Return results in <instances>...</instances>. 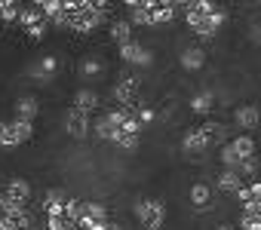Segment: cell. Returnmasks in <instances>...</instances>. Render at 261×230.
Returning a JSON list of instances; mask_svg holds the SVG:
<instances>
[{"mask_svg": "<svg viewBox=\"0 0 261 230\" xmlns=\"http://www.w3.org/2000/svg\"><path fill=\"white\" fill-rule=\"evenodd\" d=\"M129 16H133V22L129 25H166L175 19V4H169V0H129Z\"/></svg>", "mask_w": 261, "mask_h": 230, "instance_id": "6da1fadb", "label": "cell"}, {"mask_svg": "<svg viewBox=\"0 0 261 230\" xmlns=\"http://www.w3.org/2000/svg\"><path fill=\"white\" fill-rule=\"evenodd\" d=\"M133 212L142 221V227H148V230H160L163 221H166V206L160 199H139L133 206Z\"/></svg>", "mask_w": 261, "mask_h": 230, "instance_id": "7a4b0ae2", "label": "cell"}, {"mask_svg": "<svg viewBox=\"0 0 261 230\" xmlns=\"http://www.w3.org/2000/svg\"><path fill=\"white\" fill-rule=\"evenodd\" d=\"M19 22H22V28H25V34L31 37V40H43V34H46V19L40 16V10H37V4L34 7H22L19 10Z\"/></svg>", "mask_w": 261, "mask_h": 230, "instance_id": "3957f363", "label": "cell"}, {"mask_svg": "<svg viewBox=\"0 0 261 230\" xmlns=\"http://www.w3.org/2000/svg\"><path fill=\"white\" fill-rule=\"evenodd\" d=\"M120 59H123L126 65H136V68H151V65H154V52H151L148 46H142L139 40L123 43V46H120Z\"/></svg>", "mask_w": 261, "mask_h": 230, "instance_id": "277c9868", "label": "cell"}, {"mask_svg": "<svg viewBox=\"0 0 261 230\" xmlns=\"http://www.w3.org/2000/svg\"><path fill=\"white\" fill-rule=\"evenodd\" d=\"M233 196L243 203V215H261V181H246Z\"/></svg>", "mask_w": 261, "mask_h": 230, "instance_id": "5b68a950", "label": "cell"}, {"mask_svg": "<svg viewBox=\"0 0 261 230\" xmlns=\"http://www.w3.org/2000/svg\"><path fill=\"white\" fill-rule=\"evenodd\" d=\"M114 101L117 107H133L139 101V77H123L114 86Z\"/></svg>", "mask_w": 261, "mask_h": 230, "instance_id": "8992f818", "label": "cell"}, {"mask_svg": "<svg viewBox=\"0 0 261 230\" xmlns=\"http://www.w3.org/2000/svg\"><path fill=\"white\" fill-rule=\"evenodd\" d=\"M65 129H68V135L71 138H86L89 132H92V123H89V113H80V110H68L65 113Z\"/></svg>", "mask_w": 261, "mask_h": 230, "instance_id": "52a82bcc", "label": "cell"}, {"mask_svg": "<svg viewBox=\"0 0 261 230\" xmlns=\"http://www.w3.org/2000/svg\"><path fill=\"white\" fill-rule=\"evenodd\" d=\"M4 196H7L13 206L25 209V203L31 199V184H28L25 178H10V181H7V190H4Z\"/></svg>", "mask_w": 261, "mask_h": 230, "instance_id": "ba28073f", "label": "cell"}, {"mask_svg": "<svg viewBox=\"0 0 261 230\" xmlns=\"http://www.w3.org/2000/svg\"><path fill=\"white\" fill-rule=\"evenodd\" d=\"M227 148L233 151V157L243 163V160H252V157H258L255 151H258V145H255V138L249 135V132H243V135H237V138H230L227 141Z\"/></svg>", "mask_w": 261, "mask_h": 230, "instance_id": "9c48e42d", "label": "cell"}, {"mask_svg": "<svg viewBox=\"0 0 261 230\" xmlns=\"http://www.w3.org/2000/svg\"><path fill=\"white\" fill-rule=\"evenodd\" d=\"M56 71H59V59H56V55H43L37 65L28 68V74H31L37 83H49V80L56 77Z\"/></svg>", "mask_w": 261, "mask_h": 230, "instance_id": "30bf717a", "label": "cell"}, {"mask_svg": "<svg viewBox=\"0 0 261 230\" xmlns=\"http://www.w3.org/2000/svg\"><path fill=\"white\" fill-rule=\"evenodd\" d=\"M65 203H68V193L65 190H59V187L46 190V199H43L46 218H65Z\"/></svg>", "mask_w": 261, "mask_h": 230, "instance_id": "8fae6325", "label": "cell"}, {"mask_svg": "<svg viewBox=\"0 0 261 230\" xmlns=\"http://www.w3.org/2000/svg\"><path fill=\"white\" fill-rule=\"evenodd\" d=\"M0 224H31V218L25 215V209L13 206L4 193H0Z\"/></svg>", "mask_w": 261, "mask_h": 230, "instance_id": "7c38bea8", "label": "cell"}, {"mask_svg": "<svg viewBox=\"0 0 261 230\" xmlns=\"http://www.w3.org/2000/svg\"><path fill=\"white\" fill-rule=\"evenodd\" d=\"M200 135L206 138L209 148H224L227 145V126L224 123H203L200 126Z\"/></svg>", "mask_w": 261, "mask_h": 230, "instance_id": "4fadbf2b", "label": "cell"}, {"mask_svg": "<svg viewBox=\"0 0 261 230\" xmlns=\"http://www.w3.org/2000/svg\"><path fill=\"white\" fill-rule=\"evenodd\" d=\"M98 92L95 89H89V86H83V89H77L74 92V110H80V113H89V110H95L98 107Z\"/></svg>", "mask_w": 261, "mask_h": 230, "instance_id": "5bb4252c", "label": "cell"}, {"mask_svg": "<svg viewBox=\"0 0 261 230\" xmlns=\"http://www.w3.org/2000/svg\"><path fill=\"white\" fill-rule=\"evenodd\" d=\"M233 123L240 129H258V107L255 104H240L233 110Z\"/></svg>", "mask_w": 261, "mask_h": 230, "instance_id": "9a60e30c", "label": "cell"}, {"mask_svg": "<svg viewBox=\"0 0 261 230\" xmlns=\"http://www.w3.org/2000/svg\"><path fill=\"white\" fill-rule=\"evenodd\" d=\"M178 65H181L185 71H200V68L206 65V52H203V46H188V49L178 55Z\"/></svg>", "mask_w": 261, "mask_h": 230, "instance_id": "2e32d148", "label": "cell"}, {"mask_svg": "<svg viewBox=\"0 0 261 230\" xmlns=\"http://www.w3.org/2000/svg\"><path fill=\"white\" fill-rule=\"evenodd\" d=\"M212 107H215V92H212V89H203V92H197V95L191 98V110L200 113V117L212 113Z\"/></svg>", "mask_w": 261, "mask_h": 230, "instance_id": "e0dca14e", "label": "cell"}, {"mask_svg": "<svg viewBox=\"0 0 261 230\" xmlns=\"http://www.w3.org/2000/svg\"><path fill=\"white\" fill-rule=\"evenodd\" d=\"M77 74H80V80H95V77L105 74V62L95 59V55H89V59H83V62L77 65Z\"/></svg>", "mask_w": 261, "mask_h": 230, "instance_id": "ac0fdd59", "label": "cell"}, {"mask_svg": "<svg viewBox=\"0 0 261 230\" xmlns=\"http://www.w3.org/2000/svg\"><path fill=\"white\" fill-rule=\"evenodd\" d=\"M243 184H246V181H243L237 172H230V169H221V175L215 178V187H218L221 193H237Z\"/></svg>", "mask_w": 261, "mask_h": 230, "instance_id": "d6986e66", "label": "cell"}, {"mask_svg": "<svg viewBox=\"0 0 261 230\" xmlns=\"http://www.w3.org/2000/svg\"><path fill=\"white\" fill-rule=\"evenodd\" d=\"M37 110H40L37 98L25 95V98H19V101H16V120H28V123H34V117H37Z\"/></svg>", "mask_w": 261, "mask_h": 230, "instance_id": "ffe728a7", "label": "cell"}, {"mask_svg": "<svg viewBox=\"0 0 261 230\" xmlns=\"http://www.w3.org/2000/svg\"><path fill=\"white\" fill-rule=\"evenodd\" d=\"M181 151H185V154H206L209 145H206V138L200 135V129H191V132L181 138Z\"/></svg>", "mask_w": 261, "mask_h": 230, "instance_id": "44dd1931", "label": "cell"}, {"mask_svg": "<svg viewBox=\"0 0 261 230\" xmlns=\"http://www.w3.org/2000/svg\"><path fill=\"white\" fill-rule=\"evenodd\" d=\"M191 203H194L197 209H203V212H206V209L212 206V187H209L206 181H197V184L191 187Z\"/></svg>", "mask_w": 261, "mask_h": 230, "instance_id": "7402d4cb", "label": "cell"}, {"mask_svg": "<svg viewBox=\"0 0 261 230\" xmlns=\"http://www.w3.org/2000/svg\"><path fill=\"white\" fill-rule=\"evenodd\" d=\"M92 135L101 138V141H114V135H117V123L105 113V117H98V120L92 123Z\"/></svg>", "mask_w": 261, "mask_h": 230, "instance_id": "603a6c76", "label": "cell"}, {"mask_svg": "<svg viewBox=\"0 0 261 230\" xmlns=\"http://www.w3.org/2000/svg\"><path fill=\"white\" fill-rule=\"evenodd\" d=\"M111 37H114V43H117V46H123V43L133 40V25H129V19L114 22V25H111Z\"/></svg>", "mask_w": 261, "mask_h": 230, "instance_id": "cb8c5ba5", "label": "cell"}, {"mask_svg": "<svg viewBox=\"0 0 261 230\" xmlns=\"http://www.w3.org/2000/svg\"><path fill=\"white\" fill-rule=\"evenodd\" d=\"M10 129H13V135H16V141L19 145H25L31 135H34V123H28V120H10Z\"/></svg>", "mask_w": 261, "mask_h": 230, "instance_id": "d4e9b609", "label": "cell"}, {"mask_svg": "<svg viewBox=\"0 0 261 230\" xmlns=\"http://www.w3.org/2000/svg\"><path fill=\"white\" fill-rule=\"evenodd\" d=\"M83 218L105 224V221H108V206H105V203H83Z\"/></svg>", "mask_w": 261, "mask_h": 230, "instance_id": "484cf974", "label": "cell"}, {"mask_svg": "<svg viewBox=\"0 0 261 230\" xmlns=\"http://www.w3.org/2000/svg\"><path fill=\"white\" fill-rule=\"evenodd\" d=\"M83 203H86V199H77V196H68V203H65V218H68L71 224H77V221L83 218Z\"/></svg>", "mask_w": 261, "mask_h": 230, "instance_id": "4316f807", "label": "cell"}, {"mask_svg": "<svg viewBox=\"0 0 261 230\" xmlns=\"http://www.w3.org/2000/svg\"><path fill=\"white\" fill-rule=\"evenodd\" d=\"M19 4H16V0H0V25H4V22H16L19 19Z\"/></svg>", "mask_w": 261, "mask_h": 230, "instance_id": "83f0119b", "label": "cell"}, {"mask_svg": "<svg viewBox=\"0 0 261 230\" xmlns=\"http://www.w3.org/2000/svg\"><path fill=\"white\" fill-rule=\"evenodd\" d=\"M0 148H19V141H16V135H13V129H10V123H4V120H0Z\"/></svg>", "mask_w": 261, "mask_h": 230, "instance_id": "f1b7e54d", "label": "cell"}, {"mask_svg": "<svg viewBox=\"0 0 261 230\" xmlns=\"http://www.w3.org/2000/svg\"><path fill=\"white\" fill-rule=\"evenodd\" d=\"M240 227L243 230H261V215H243L240 218Z\"/></svg>", "mask_w": 261, "mask_h": 230, "instance_id": "f546056e", "label": "cell"}, {"mask_svg": "<svg viewBox=\"0 0 261 230\" xmlns=\"http://www.w3.org/2000/svg\"><path fill=\"white\" fill-rule=\"evenodd\" d=\"M105 230H123V227H120V224H114V221H108V224H105Z\"/></svg>", "mask_w": 261, "mask_h": 230, "instance_id": "4dcf8cb0", "label": "cell"}, {"mask_svg": "<svg viewBox=\"0 0 261 230\" xmlns=\"http://www.w3.org/2000/svg\"><path fill=\"white\" fill-rule=\"evenodd\" d=\"M215 230H237V227H230V224H218Z\"/></svg>", "mask_w": 261, "mask_h": 230, "instance_id": "1f68e13d", "label": "cell"}]
</instances>
